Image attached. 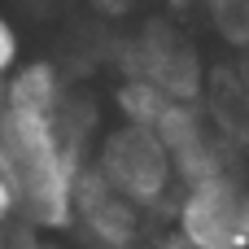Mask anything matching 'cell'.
<instances>
[{"instance_id":"obj_3","label":"cell","mask_w":249,"mask_h":249,"mask_svg":"<svg viewBox=\"0 0 249 249\" xmlns=\"http://www.w3.org/2000/svg\"><path fill=\"white\" fill-rule=\"evenodd\" d=\"M175 232L193 249H249V184L236 171L184 184L175 197Z\"/></svg>"},{"instance_id":"obj_10","label":"cell","mask_w":249,"mask_h":249,"mask_svg":"<svg viewBox=\"0 0 249 249\" xmlns=\"http://www.w3.org/2000/svg\"><path fill=\"white\" fill-rule=\"evenodd\" d=\"M13 219H22V197H18L13 171H9V162H4V153H0V228L13 223Z\"/></svg>"},{"instance_id":"obj_2","label":"cell","mask_w":249,"mask_h":249,"mask_svg":"<svg viewBox=\"0 0 249 249\" xmlns=\"http://www.w3.org/2000/svg\"><path fill=\"white\" fill-rule=\"evenodd\" d=\"M92 171L123 201H131L140 214H149L153 206H166L171 193H175V184H179L175 166H171V158L162 149V140L149 127H127V123L101 131Z\"/></svg>"},{"instance_id":"obj_11","label":"cell","mask_w":249,"mask_h":249,"mask_svg":"<svg viewBox=\"0 0 249 249\" xmlns=\"http://www.w3.org/2000/svg\"><path fill=\"white\" fill-rule=\"evenodd\" d=\"M153 249H193V245H188L179 232H166V236H158V241H153Z\"/></svg>"},{"instance_id":"obj_15","label":"cell","mask_w":249,"mask_h":249,"mask_svg":"<svg viewBox=\"0 0 249 249\" xmlns=\"http://www.w3.org/2000/svg\"><path fill=\"white\" fill-rule=\"evenodd\" d=\"M0 249H9V245H4V236H0Z\"/></svg>"},{"instance_id":"obj_14","label":"cell","mask_w":249,"mask_h":249,"mask_svg":"<svg viewBox=\"0 0 249 249\" xmlns=\"http://www.w3.org/2000/svg\"><path fill=\"white\" fill-rule=\"evenodd\" d=\"M171 4H188V0H171Z\"/></svg>"},{"instance_id":"obj_6","label":"cell","mask_w":249,"mask_h":249,"mask_svg":"<svg viewBox=\"0 0 249 249\" xmlns=\"http://www.w3.org/2000/svg\"><path fill=\"white\" fill-rule=\"evenodd\" d=\"M0 109L13 114H35V118H61L66 109V79L53 61H22L4 88H0Z\"/></svg>"},{"instance_id":"obj_8","label":"cell","mask_w":249,"mask_h":249,"mask_svg":"<svg viewBox=\"0 0 249 249\" xmlns=\"http://www.w3.org/2000/svg\"><path fill=\"white\" fill-rule=\"evenodd\" d=\"M166 105H171V96L162 88H153L149 79H123L118 92H114V109L127 127H149L153 131L158 118L166 114Z\"/></svg>"},{"instance_id":"obj_9","label":"cell","mask_w":249,"mask_h":249,"mask_svg":"<svg viewBox=\"0 0 249 249\" xmlns=\"http://www.w3.org/2000/svg\"><path fill=\"white\" fill-rule=\"evenodd\" d=\"M22 66V39H18V26L0 13V83Z\"/></svg>"},{"instance_id":"obj_12","label":"cell","mask_w":249,"mask_h":249,"mask_svg":"<svg viewBox=\"0 0 249 249\" xmlns=\"http://www.w3.org/2000/svg\"><path fill=\"white\" fill-rule=\"evenodd\" d=\"M13 249H66L61 241H39V236H26V241H18Z\"/></svg>"},{"instance_id":"obj_4","label":"cell","mask_w":249,"mask_h":249,"mask_svg":"<svg viewBox=\"0 0 249 249\" xmlns=\"http://www.w3.org/2000/svg\"><path fill=\"white\" fill-rule=\"evenodd\" d=\"M153 136L162 140L179 184H197V179H210V175L228 171V162H223L228 144L210 131V123H206L197 101H171L166 114L153 127Z\"/></svg>"},{"instance_id":"obj_13","label":"cell","mask_w":249,"mask_h":249,"mask_svg":"<svg viewBox=\"0 0 249 249\" xmlns=\"http://www.w3.org/2000/svg\"><path fill=\"white\" fill-rule=\"evenodd\" d=\"M236 74H241V83L249 88V44H245V57H241V66H236Z\"/></svg>"},{"instance_id":"obj_1","label":"cell","mask_w":249,"mask_h":249,"mask_svg":"<svg viewBox=\"0 0 249 249\" xmlns=\"http://www.w3.org/2000/svg\"><path fill=\"white\" fill-rule=\"evenodd\" d=\"M0 153L22 197V219L39 232L74 228V179L83 171V153L61 118L0 109Z\"/></svg>"},{"instance_id":"obj_5","label":"cell","mask_w":249,"mask_h":249,"mask_svg":"<svg viewBox=\"0 0 249 249\" xmlns=\"http://www.w3.org/2000/svg\"><path fill=\"white\" fill-rule=\"evenodd\" d=\"M74 228L101 249H136L144 241V214L123 201L92 166L74 179Z\"/></svg>"},{"instance_id":"obj_7","label":"cell","mask_w":249,"mask_h":249,"mask_svg":"<svg viewBox=\"0 0 249 249\" xmlns=\"http://www.w3.org/2000/svg\"><path fill=\"white\" fill-rule=\"evenodd\" d=\"M201 114L223 144H249V88L236 66H219L201 79Z\"/></svg>"}]
</instances>
